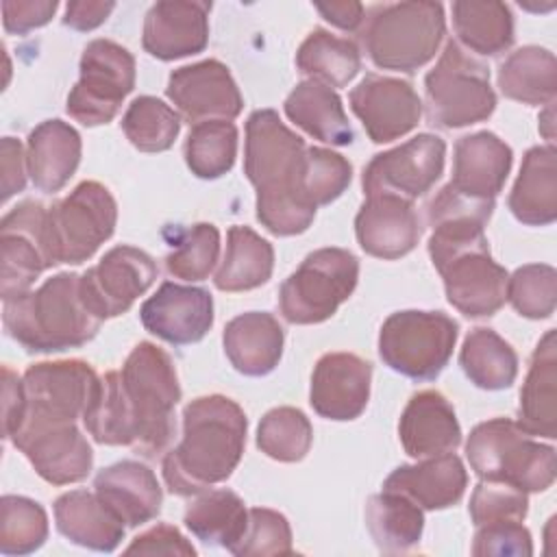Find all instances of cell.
I'll return each mask as SVG.
<instances>
[{
    "instance_id": "49",
    "label": "cell",
    "mask_w": 557,
    "mask_h": 557,
    "mask_svg": "<svg viewBox=\"0 0 557 557\" xmlns=\"http://www.w3.org/2000/svg\"><path fill=\"white\" fill-rule=\"evenodd\" d=\"M468 511L474 527L492 522H522L529 513V494L503 481L481 479L470 496Z\"/></svg>"
},
{
    "instance_id": "12",
    "label": "cell",
    "mask_w": 557,
    "mask_h": 557,
    "mask_svg": "<svg viewBox=\"0 0 557 557\" xmlns=\"http://www.w3.org/2000/svg\"><path fill=\"white\" fill-rule=\"evenodd\" d=\"M78 72L67 94V115L89 128L109 124L135 87V57L111 39H94L81 54Z\"/></svg>"
},
{
    "instance_id": "27",
    "label": "cell",
    "mask_w": 557,
    "mask_h": 557,
    "mask_svg": "<svg viewBox=\"0 0 557 557\" xmlns=\"http://www.w3.org/2000/svg\"><path fill=\"white\" fill-rule=\"evenodd\" d=\"M466 487L468 472L463 468V461L455 453H444L420 459L418 463L398 466L383 481V490L398 492L411 498L422 511H437L457 505Z\"/></svg>"
},
{
    "instance_id": "36",
    "label": "cell",
    "mask_w": 557,
    "mask_h": 557,
    "mask_svg": "<svg viewBox=\"0 0 557 557\" xmlns=\"http://www.w3.org/2000/svg\"><path fill=\"white\" fill-rule=\"evenodd\" d=\"M496 81L500 94L509 100L550 104L557 96L555 54L540 46H522L500 63Z\"/></svg>"
},
{
    "instance_id": "46",
    "label": "cell",
    "mask_w": 557,
    "mask_h": 557,
    "mask_svg": "<svg viewBox=\"0 0 557 557\" xmlns=\"http://www.w3.org/2000/svg\"><path fill=\"white\" fill-rule=\"evenodd\" d=\"M220 257V231L211 222H198L189 226L174 250L165 255V270L174 278L205 281Z\"/></svg>"
},
{
    "instance_id": "40",
    "label": "cell",
    "mask_w": 557,
    "mask_h": 557,
    "mask_svg": "<svg viewBox=\"0 0 557 557\" xmlns=\"http://www.w3.org/2000/svg\"><path fill=\"white\" fill-rule=\"evenodd\" d=\"M296 67L309 81L344 87L359 74L361 52L352 39L313 28L296 52Z\"/></svg>"
},
{
    "instance_id": "10",
    "label": "cell",
    "mask_w": 557,
    "mask_h": 557,
    "mask_svg": "<svg viewBox=\"0 0 557 557\" xmlns=\"http://www.w3.org/2000/svg\"><path fill=\"white\" fill-rule=\"evenodd\" d=\"M22 383L24 413L15 433L39 426L76 424V420H83L87 413L98 392L100 376L87 361L63 359L30 366Z\"/></svg>"
},
{
    "instance_id": "28",
    "label": "cell",
    "mask_w": 557,
    "mask_h": 557,
    "mask_svg": "<svg viewBox=\"0 0 557 557\" xmlns=\"http://www.w3.org/2000/svg\"><path fill=\"white\" fill-rule=\"evenodd\" d=\"M283 326L268 311L239 313L222 333L224 355L244 376L270 374L283 357Z\"/></svg>"
},
{
    "instance_id": "6",
    "label": "cell",
    "mask_w": 557,
    "mask_h": 557,
    "mask_svg": "<svg viewBox=\"0 0 557 557\" xmlns=\"http://www.w3.org/2000/svg\"><path fill=\"white\" fill-rule=\"evenodd\" d=\"M466 457L479 479L503 481L527 494L548 490L557 474L555 448L537 442L509 418L476 424L468 435Z\"/></svg>"
},
{
    "instance_id": "11",
    "label": "cell",
    "mask_w": 557,
    "mask_h": 557,
    "mask_svg": "<svg viewBox=\"0 0 557 557\" xmlns=\"http://www.w3.org/2000/svg\"><path fill=\"white\" fill-rule=\"evenodd\" d=\"M117 205L98 181L78 183L65 198L48 207V248L54 265H78L113 235Z\"/></svg>"
},
{
    "instance_id": "21",
    "label": "cell",
    "mask_w": 557,
    "mask_h": 557,
    "mask_svg": "<svg viewBox=\"0 0 557 557\" xmlns=\"http://www.w3.org/2000/svg\"><path fill=\"white\" fill-rule=\"evenodd\" d=\"M11 442L52 485L78 483L94 468V450L76 424L17 431Z\"/></svg>"
},
{
    "instance_id": "38",
    "label": "cell",
    "mask_w": 557,
    "mask_h": 557,
    "mask_svg": "<svg viewBox=\"0 0 557 557\" xmlns=\"http://www.w3.org/2000/svg\"><path fill=\"white\" fill-rule=\"evenodd\" d=\"M459 366L479 389L498 392L513 385L518 376V355L494 329H472L461 346Z\"/></svg>"
},
{
    "instance_id": "22",
    "label": "cell",
    "mask_w": 557,
    "mask_h": 557,
    "mask_svg": "<svg viewBox=\"0 0 557 557\" xmlns=\"http://www.w3.org/2000/svg\"><path fill=\"white\" fill-rule=\"evenodd\" d=\"M211 2L159 0L144 20L141 46L159 61H174L198 54L209 44Z\"/></svg>"
},
{
    "instance_id": "18",
    "label": "cell",
    "mask_w": 557,
    "mask_h": 557,
    "mask_svg": "<svg viewBox=\"0 0 557 557\" xmlns=\"http://www.w3.org/2000/svg\"><path fill=\"white\" fill-rule=\"evenodd\" d=\"M348 102L374 144H389L411 133L422 117V100L403 78L366 74L350 89Z\"/></svg>"
},
{
    "instance_id": "19",
    "label": "cell",
    "mask_w": 557,
    "mask_h": 557,
    "mask_svg": "<svg viewBox=\"0 0 557 557\" xmlns=\"http://www.w3.org/2000/svg\"><path fill=\"white\" fill-rule=\"evenodd\" d=\"M139 320L148 333L168 344H196L213 326V298L205 287L165 281L144 300Z\"/></svg>"
},
{
    "instance_id": "17",
    "label": "cell",
    "mask_w": 557,
    "mask_h": 557,
    "mask_svg": "<svg viewBox=\"0 0 557 557\" xmlns=\"http://www.w3.org/2000/svg\"><path fill=\"white\" fill-rule=\"evenodd\" d=\"M165 96L189 124L235 120L244 109V98L231 70L218 59L176 67L168 78Z\"/></svg>"
},
{
    "instance_id": "24",
    "label": "cell",
    "mask_w": 557,
    "mask_h": 557,
    "mask_svg": "<svg viewBox=\"0 0 557 557\" xmlns=\"http://www.w3.org/2000/svg\"><path fill=\"white\" fill-rule=\"evenodd\" d=\"M420 233L413 202L387 194L366 196L355 218V235L361 250L385 261L409 255L418 246Z\"/></svg>"
},
{
    "instance_id": "34",
    "label": "cell",
    "mask_w": 557,
    "mask_h": 557,
    "mask_svg": "<svg viewBox=\"0 0 557 557\" xmlns=\"http://www.w3.org/2000/svg\"><path fill=\"white\" fill-rule=\"evenodd\" d=\"M183 522L196 540L231 553L246 531L248 509L235 492L209 487L191 496Z\"/></svg>"
},
{
    "instance_id": "20",
    "label": "cell",
    "mask_w": 557,
    "mask_h": 557,
    "mask_svg": "<svg viewBox=\"0 0 557 557\" xmlns=\"http://www.w3.org/2000/svg\"><path fill=\"white\" fill-rule=\"evenodd\" d=\"M370 383V361L355 352H326L313 368L309 403L320 418L348 422L366 411Z\"/></svg>"
},
{
    "instance_id": "15",
    "label": "cell",
    "mask_w": 557,
    "mask_h": 557,
    "mask_svg": "<svg viewBox=\"0 0 557 557\" xmlns=\"http://www.w3.org/2000/svg\"><path fill=\"white\" fill-rule=\"evenodd\" d=\"M154 259L135 246L122 244L81 274V296L87 309L102 322L126 313L154 283Z\"/></svg>"
},
{
    "instance_id": "51",
    "label": "cell",
    "mask_w": 557,
    "mask_h": 557,
    "mask_svg": "<svg viewBox=\"0 0 557 557\" xmlns=\"http://www.w3.org/2000/svg\"><path fill=\"white\" fill-rule=\"evenodd\" d=\"M126 555L139 553V555H183L194 557L196 548L191 542L172 524H154L148 531L133 537V542L124 548Z\"/></svg>"
},
{
    "instance_id": "57",
    "label": "cell",
    "mask_w": 557,
    "mask_h": 557,
    "mask_svg": "<svg viewBox=\"0 0 557 557\" xmlns=\"http://www.w3.org/2000/svg\"><path fill=\"white\" fill-rule=\"evenodd\" d=\"M540 131H542V135L553 144V137H555V131H553V102L546 104V111H544V115L540 117Z\"/></svg>"
},
{
    "instance_id": "56",
    "label": "cell",
    "mask_w": 557,
    "mask_h": 557,
    "mask_svg": "<svg viewBox=\"0 0 557 557\" xmlns=\"http://www.w3.org/2000/svg\"><path fill=\"white\" fill-rule=\"evenodd\" d=\"M315 11L331 22L333 26L342 28V30H359V26L363 24L366 17V9L361 2H329V4H315Z\"/></svg>"
},
{
    "instance_id": "26",
    "label": "cell",
    "mask_w": 557,
    "mask_h": 557,
    "mask_svg": "<svg viewBox=\"0 0 557 557\" xmlns=\"http://www.w3.org/2000/svg\"><path fill=\"white\" fill-rule=\"evenodd\" d=\"M94 492L131 529L157 518L163 505L157 474L135 459H122L102 468L94 479Z\"/></svg>"
},
{
    "instance_id": "23",
    "label": "cell",
    "mask_w": 557,
    "mask_h": 557,
    "mask_svg": "<svg viewBox=\"0 0 557 557\" xmlns=\"http://www.w3.org/2000/svg\"><path fill=\"white\" fill-rule=\"evenodd\" d=\"M513 163L511 148L492 131L463 135L455 144L450 189L474 202H492L503 191Z\"/></svg>"
},
{
    "instance_id": "31",
    "label": "cell",
    "mask_w": 557,
    "mask_h": 557,
    "mask_svg": "<svg viewBox=\"0 0 557 557\" xmlns=\"http://www.w3.org/2000/svg\"><path fill=\"white\" fill-rule=\"evenodd\" d=\"M57 531L72 544L98 553H113L124 540V522L96 492L72 490L54 500Z\"/></svg>"
},
{
    "instance_id": "1",
    "label": "cell",
    "mask_w": 557,
    "mask_h": 557,
    "mask_svg": "<svg viewBox=\"0 0 557 557\" xmlns=\"http://www.w3.org/2000/svg\"><path fill=\"white\" fill-rule=\"evenodd\" d=\"M178 400L181 385L172 357L152 342H139L122 370L100 376L83 424L98 444L157 457L174 435Z\"/></svg>"
},
{
    "instance_id": "52",
    "label": "cell",
    "mask_w": 557,
    "mask_h": 557,
    "mask_svg": "<svg viewBox=\"0 0 557 557\" xmlns=\"http://www.w3.org/2000/svg\"><path fill=\"white\" fill-rule=\"evenodd\" d=\"M57 9V0H4L2 26L11 35H26L39 26H46Z\"/></svg>"
},
{
    "instance_id": "32",
    "label": "cell",
    "mask_w": 557,
    "mask_h": 557,
    "mask_svg": "<svg viewBox=\"0 0 557 557\" xmlns=\"http://www.w3.org/2000/svg\"><path fill=\"white\" fill-rule=\"evenodd\" d=\"M507 205L527 226H548L557 220V150L553 144L524 152Z\"/></svg>"
},
{
    "instance_id": "37",
    "label": "cell",
    "mask_w": 557,
    "mask_h": 557,
    "mask_svg": "<svg viewBox=\"0 0 557 557\" xmlns=\"http://www.w3.org/2000/svg\"><path fill=\"white\" fill-rule=\"evenodd\" d=\"M450 11L455 35L468 50L483 57H496L511 48L516 37L513 15L505 2L457 0Z\"/></svg>"
},
{
    "instance_id": "41",
    "label": "cell",
    "mask_w": 557,
    "mask_h": 557,
    "mask_svg": "<svg viewBox=\"0 0 557 557\" xmlns=\"http://www.w3.org/2000/svg\"><path fill=\"white\" fill-rule=\"evenodd\" d=\"M237 126L231 120H207L189 128L185 139V163L194 176L213 181L231 172L237 157Z\"/></svg>"
},
{
    "instance_id": "48",
    "label": "cell",
    "mask_w": 557,
    "mask_h": 557,
    "mask_svg": "<svg viewBox=\"0 0 557 557\" xmlns=\"http://www.w3.org/2000/svg\"><path fill=\"white\" fill-rule=\"evenodd\" d=\"M237 557H274V555H292V529L283 513L268 507L248 509V524L231 550Z\"/></svg>"
},
{
    "instance_id": "2",
    "label": "cell",
    "mask_w": 557,
    "mask_h": 557,
    "mask_svg": "<svg viewBox=\"0 0 557 557\" xmlns=\"http://www.w3.org/2000/svg\"><path fill=\"white\" fill-rule=\"evenodd\" d=\"M305 150V139L287 128L274 109H257L248 115L244 174L257 191V220L276 237L305 233L318 211L300 196Z\"/></svg>"
},
{
    "instance_id": "7",
    "label": "cell",
    "mask_w": 557,
    "mask_h": 557,
    "mask_svg": "<svg viewBox=\"0 0 557 557\" xmlns=\"http://www.w3.org/2000/svg\"><path fill=\"white\" fill-rule=\"evenodd\" d=\"M426 120L437 128H463L487 120L496 109L490 70L450 39L424 76Z\"/></svg>"
},
{
    "instance_id": "30",
    "label": "cell",
    "mask_w": 557,
    "mask_h": 557,
    "mask_svg": "<svg viewBox=\"0 0 557 557\" xmlns=\"http://www.w3.org/2000/svg\"><path fill=\"white\" fill-rule=\"evenodd\" d=\"M78 131L63 120H44L26 139V168L39 191L54 194L67 185L81 163Z\"/></svg>"
},
{
    "instance_id": "13",
    "label": "cell",
    "mask_w": 557,
    "mask_h": 557,
    "mask_svg": "<svg viewBox=\"0 0 557 557\" xmlns=\"http://www.w3.org/2000/svg\"><path fill=\"white\" fill-rule=\"evenodd\" d=\"M54 261L48 248V207L24 200L0 222V296L2 300L30 292V285Z\"/></svg>"
},
{
    "instance_id": "4",
    "label": "cell",
    "mask_w": 557,
    "mask_h": 557,
    "mask_svg": "<svg viewBox=\"0 0 557 557\" xmlns=\"http://www.w3.org/2000/svg\"><path fill=\"white\" fill-rule=\"evenodd\" d=\"M2 324L26 352H61L91 342L102 320L81 296V274L59 272L35 292L4 300Z\"/></svg>"
},
{
    "instance_id": "47",
    "label": "cell",
    "mask_w": 557,
    "mask_h": 557,
    "mask_svg": "<svg viewBox=\"0 0 557 557\" xmlns=\"http://www.w3.org/2000/svg\"><path fill=\"white\" fill-rule=\"evenodd\" d=\"M507 300L529 320H544L555 313L557 270L548 263H527L507 278Z\"/></svg>"
},
{
    "instance_id": "43",
    "label": "cell",
    "mask_w": 557,
    "mask_h": 557,
    "mask_svg": "<svg viewBox=\"0 0 557 557\" xmlns=\"http://www.w3.org/2000/svg\"><path fill=\"white\" fill-rule=\"evenodd\" d=\"M311 442V422L296 407H274L257 426V448L274 461L296 463L305 459Z\"/></svg>"
},
{
    "instance_id": "55",
    "label": "cell",
    "mask_w": 557,
    "mask_h": 557,
    "mask_svg": "<svg viewBox=\"0 0 557 557\" xmlns=\"http://www.w3.org/2000/svg\"><path fill=\"white\" fill-rule=\"evenodd\" d=\"M115 9V2H91V0H74L65 4L63 24L72 30H94L100 24L107 22L111 11Z\"/></svg>"
},
{
    "instance_id": "25",
    "label": "cell",
    "mask_w": 557,
    "mask_h": 557,
    "mask_svg": "<svg viewBox=\"0 0 557 557\" xmlns=\"http://www.w3.org/2000/svg\"><path fill=\"white\" fill-rule=\"evenodd\" d=\"M398 440L413 459L453 453L461 444V426L448 398L437 389L416 392L400 413Z\"/></svg>"
},
{
    "instance_id": "50",
    "label": "cell",
    "mask_w": 557,
    "mask_h": 557,
    "mask_svg": "<svg viewBox=\"0 0 557 557\" xmlns=\"http://www.w3.org/2000/svg\"><path fill=\"white\" fill-rule=\"evenodd\" d=\"M470 550L476 557H529L533 555V542L522 522H492L476 527Z\"/></svg>"
},
{
    "instance_id": "29",
    "label": "cell",
    "mask_w": 557,
    "mask_h": 557,
    "mask_svg": "<svg viewBox=\"0 0 557 557\" xmlns=\"http://www.w3.org/2000/svg\"><path fill=\"white\" fill-rule=\"evenodd\" d=\"M518 426L533 437H557V333L548 329L537 342L520 389Z\"/></svg>"
},
{
    "instance_id": "35",
    "label": "cell",
    "mask_w": 557,
    "mask_h": 557,
    "mask_svg": "<svg viewBox=\"0 0 557 557\" xmlns=\"http://www.w3.org/2000/svg\"><path fill=\"white\" fill-rule=\"evenodd\" d=\"M274 270V248L250 226H231L226 233V250L213 276V285L222 292H248L265 285Z\"/></svg>"
},
{
    "instance_id": "53",
    "label": "cell",
    "mask_w": 557,
    "mask_h": 557,
    "mask_svg": "<svg viewBox=\"0 0 557 557\" xmlns=\"http://www.w3.org/2000/svg\"><path fill=\"white\" fill-rule=\"evenodd\" d=\"M0 172H2V202H7L13 194L24 191L26 187V150L20 139L2 137L0 141Z\"/></svg>"
},
{
    "instance_id": "54",
    "label": "cell",
    "mask_w": 557,
    "mask_h": 557,
    "mask_svg": "<svg viewBox=\"0 0 557 557\" xmlns=\"http://www.w3.org/2000/svg\"><path fill=\"white\" fill-rule=\"evenodd\" d=\"M22 413H24V383L11 368L4 366L2 368V435L4 440H11V435L22 422Z\"/></svg>"
},
{
    "instance_id": "3",
    "label": "cell",
    "mask_w": 557,
    "mask_h": 557,
    "mask_svg": "<svg viewBox=\"0 0 557 557\" xmlns=\"http://www.w3.org/2000/svg\"><path fill=\"white\" fill-rule=\"evenodd\" d=\"M248 420L228 396H198L183 409V437L163 457V479L172 494L191 498L237 468L246 446Z\"/></svg>"
},
{
    "instance_id": "45",
    "label": "cell",
    "mask_w": 557,
    "mask_h": 557,
    "mask_svg": "<svg viewBox=\"0 0 557 557\" xmlns=\"http://www.w3.org/2000/svg\"><path fill=\"white\" fill-rule=\"evenodd\" d=\"M352 181V165L339 152L307 146L300 168V196L313 209L337 200Z\"/></svg>"
},
{
    "instance_id": "14",
    "label": "cell",
    "mask_w": 557,
    "mask_h": 557,
    "mask_svg": "<svg viewBox=\"0 0 557 557\" xmlns=\"http://www.w3.org/2000/svg\"><path fill=\"white\" fill-rule=\"evenodd\" d=\"M446 144L433 133H420L405 144L379 152L361 174L366 196H396L413 202L444 174Z\"/></svg>"
},
{
    "instance_id": "16",
    "label": "cell",
    "mask_w": 557,
    "mask_h": 557,
    "mask_svg": "<svg viewBox=\"0 0 557 557\" xmlns=\"http://www.w3.org/2000/svg\"><path fill=\"white\" fill-rule=\"evenodd\" d=\"M446 300L466 318H490L507 300V270L490 255V242H479L450 255L440 268Z\"/></svg>"
},
{
    "instance_id": "39",
    "label": "cell",
    "mask_w": 557,
    "mask_h": 557,
    "mask_svg": "<svg viewBox=\"0 0 557 557\" xmlns=\"http://www.w3.org/2000/svg\"><path fill=\"white\" fill-rule=\"evenodd\" d=\"M366 527L379 550L405 553L420 542L424 513L411 498L383 490L366 505Z\"/></svg>"
},
{
    "instance_id": "5",
    "label": "cell",
    "mask_w": 557,
    "mask_h": 557,
    "mask_svg": "<svg viewBox=\"0 0 557 557\" xmlns=\"http://www.w3.org/2000/svg\"><path fill=\"white\" fill-rule=\"evenodd\" d=\"M363 22L361 41L370 61L403 74L426 65L446 35L444 4L429 0L376 4Z\"/></svg>"
},
{
    "instance_id": "33",
    "label": "cell",
    "mask_w": 557,
    "mask_h": 557,
    "mask_svg": "<svg viewBox=\"0 0 557 557\" xmlns=\"http://www.w3.org/2000/svg\"><path fill=\"white\" fill-rule=\"evenodd\" d=\"M283 109L289 122L322 144L348 146L355 139L342 98L324 83L309 78L298 83L285 98Z\"/></svg>"
},
{
    "instance_id": "9",
    "label": "cell",
    "mask_w": 557,
    "mask_h": 557,
    "mask_svg": "<svg viewBox=\"0 0 557 557\" xmlns=\"http://www.w3.org/2000/svg\"><path fill=\"white\" fill-rule=\"evenodd\" d=\"M459 324L444 311L405 309L387 315L379 331L381 361L413 381H433L448 366Z\"/></svg>"
},
{
    "instance_id": "8",
    "label": "cell",
    "mask_w": 557,
    "mask_h": 557,
    "mask_svg": "<svg viewBox=\"0 0 557 557\" xmlns=\"http://www.w3.org/2000/svg\"><path fill=\"white\" fill-rule=\"evenodd\" d=\"M359 281V259L346 248H318L281 283L278 309L292 324H320L337 313Z\"/></svg>"
},
{
    "instance_id": "42",
    "label": "cell",
    "mask_w": 557,
    "mask_h": 557,
    "mask_svg": "<svg viewBox=\"0 0 557 557\" xmlns=\"http://www.w3.org/2000/svg\"><path fill=\"white\" fill-rule=\"evenodd\" d=\"M122 131L137 150L163 152L174 146L181 133V115L154 96H139L128 104Z\"/></svg>"
},
{
    "instance_id": "44",
    "label": "cell",
    "mask_w": 557,
    "mask_h": 557,
    "mask_svg": "<svg viewBox=\"0 0 557 557\" xmlns=\"http://www.w3.org/2000/svg\"><path fill=\"white\" fill-rule=\"evenodd\" d=\"M48 540L46 509L26 496L4 494L0 498V553L28 555Z\"/></svg>"
}]
</instances>
